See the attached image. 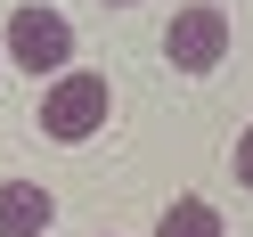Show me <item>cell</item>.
Returning a JSON list of instances; mask_svg holds the SVG:
<instances>
[{
	"instance_id": "cell-1",
	"label": "cell",
	"mask_w": 253,
	"mask_h": 237,
	"mask_svg": "<svg viewBox=\"0 0 253 237\" xmlns=\"http://www.w3.org/2000/svg\"><path fill=\"white\" fill-rule=\"evenodd\" d=\"M115 115V90H106L98 66H66L49 90H41V131L57 139V147H82V139H98V123Z\"/></svg>"
},
{
	"instance_id": "cell-2",
	"label": "cell",
	"mask_w": 253,
	"mask_h": 237,
	"mask_svg": "<svg viewBox=\"0 0 253 237\" xmlns=\"http://www.w3.org/2000/svg\"><path fill=\"white\" fill-rule=\"evenodd\" d=\"M0 49L17 57L25 74H49L57 82V74L74 66V17H57L49 0H25L17 17H8V33H0Z\"/></svg>"
},
{
	"instance_id": "cell-3",
	"label": "cell",
	"mask_w": 253,
	"mask_h": 237,
	"mask_svg": "<svg viewBox=\"0 0 253 237\" xmlns=\"http://www.w3.org/2000/svg\"><path fill=\"white\" fill-rule=\"evenodd\" d=\"M220 57H229V8H220V0H188L180 17L164 25V66H180V74H212Z\"/></svg>"
},
{
	"instance_id": "cell-4",
	"label": "cell",
	"mask_w": 253,
	"mask_h": 237,
	"mask_svg": "<svg viewBox=\"0 0 253 237\" xmlns=\"http://www.w3.org/2000/svg\"><path fill=\"white\" fill-rule=\"evenodd\" d=\"M57 196L41 180H0V237H49Z\"/></svg>"
},
{
	"instance_id": "cell-5",
	"label": "cell",
	"mask_w": 253,
	"mask_h": 237,
	"mask_svg": "<svg viewBox=\"0 0 253 237\" xmlns=\"http://www.w3.org/2000/svg\"><path fill=\"white\" fill-rule=\"evenodd\" d=\"M155 237H229V221H220L204 196H180L164 221H155Z\"/></svg>"
},
{
	"instance_id": "cell-6",
	"label": "cell",
	"mask_w": 253,
	"mask_h": 237,
	"mask_svg": "<svg viewBox=\"0 0 253 237\" xmlns=\"http://www.w3.org/2000/svg\"><path fill=\"white\" fill-rule=\"evenodd\" d=\"M237 180L253 188V123H245V139H237Z\"/></svg>"
},
{
	"instance_id": "cell-7",
	"label": "cell",
	"mask_w": 253,
	"mask_h": 237,
	"mask_svg": "<svg viewBox=\"0 0 253 237\" xmlns=\"http://www.w3.org/2000/svg\"><path fill=\"white\" fill-rule=\"evenodd\" d=\"M115 8H123V0H115Z\"/></svg>"
}]
</instances>
